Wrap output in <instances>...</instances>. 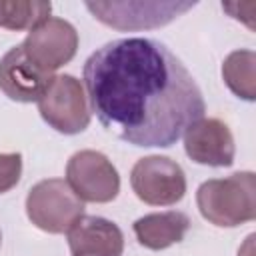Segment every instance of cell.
I'll list each match as a JSON object with an SVG mask.
<instances>
[{
	"mask_svg": "<svg viewBox=\"0 0 256 256\" xmlns=\"http://www.w3.org/2000/svg\"><path fill=\"white\" fill-rule=\"evenodd\" d=\"M188 228L190 218L178 210L146 214L132 226L138 244L148 250H164L172 244H178L180 240H184Z\"/></svg>",
	"mask_w": 256,
	"mask_h": 256,
	"instance_id": "12",
	"label": "cell"
},
{
	"mask_svg": "<svg viewBox=\"0 0 256 256\" xmlns=\"http://www.w3.org/2000/svg\"><path fill=\"white\" fill-rule=\"evenodd\" d=\"M196 2H160V0H128V2H86L90 14L102 24L130 32V30H150L160 28L182 16Z\"/></svg>",
	"mask_w": 256,
	"mask_h": 256,
	"instance_id": "4",
	"label": "cell"
},
{
	"mask_svg": "<svg viewBox=\"0 0 256 256\" xmlns=\"http://www.w3.org/2000/svg\"><path fill=\"white\" fill-rule=\"evenodd\" d=\"M0 244H2V234H0Z\"/></svg>",
	"mask_w": 256,
	"mask_h": 256,
	"instance_id": "17",
	"label": "cell"
},
{
	"mask_svg": "<svg viewBox=\"0 0 256 256\" xmlns=\"http://www.w3.org/2000/svg\"><path fill=\"white\" fill-rule=\"evenodd\" d=\"M72 256H122V230L102 216H82L66 232Z\"/></svg>",
	"mask_w": 256,
	"mask_h": 256,
	"instance_id": "11",
	"label": "cell"
},
{
	"mask_svg": "<svg viewBox=\"0 0 256 256\" xmlns=\"http://www.w3.org/2000/svg\"><path fill=\"white\" fill-rule=\"evenodd\" d=\"M134 194L150 206H172L186 194V174L168 156H144L130 172Z\"/></svg>",
	"mask_w": 256,
	"mask_h": 256,
	"instance_id": "6",
	"label": "cell"
},
{
	"mask_svg": "<svg viewBox=\"0 0 256 256\" xmlns=\"http://www.w3.org/2000/svg\"><path fill=\"white\" fill-rule=\"evenodd\" d=\"M238 256H254V234H250L244 242V246L238 250Z\"/></svg>",
	"mask_w": 256,
	"mask_h": 256,
	"instance_id": "16",
	"label": "cell"
},
{
	"mask_svg": "<svg viewBox=\"0 0 256 256\" xmlns=\"http://www.w3.org/2000/svg\"><path fill=\"white\" fill-rule=\"evenodd\" d=\"M22 176V154L6 152L0 154V194L12 190Z\"/></svg>",
	"mask_w": 256,
	"mask_h": 256,
	"instance_id": "15",
	"label": "cell"
},
{
	"mask_svg": "<svg viewBox=\"0 0 256 256\" xmlns=\"http://www.w3.org/2000/svg\"><path fill=\"white\" fill-rule=\"evenodd\" d=\"M52 4L42 0H0V28L32 30L50 18Z\"/></svg>",
	"mask_w": 256,
	"mask_h": 256,
	"instance_id": "14",
	"label": "cell"
},
{
	"mask_svg": "<svg viewBox=\"0 0 256 256\" xmlns=\"http://www.w3.org/2000/svg\"><path fill=\"white\" fill-rule=\"evenodd\" d=\"M26 214L42 232L66 234L84 216V202L64 178H46L28 190Z\"/></svg>",
	"mask_w": 256,
	"mask_h": 256,
	"instance_id": "3",
	"label": "cell"
},
{
	"mask_svg": "<svg viewBox=\"0 0 256 256\" xmlns=\"http://www.w3.org/2000/svg\"><path fill=\"white\" fill-rule=\"evenodd\" d=\"M52 78V74L32 64L22 44L10 48L0 58V90L14 102H38Z\"/></svg>",
	"mask_w": 256,
	"mask_h": 256,
	"instance_id": "10",
	"label": "cell"
},
{
	"mask_svg": "<svg viewBox=\"0 0 256 256\" xmlns=\"http://www.w3.org/2000/svg\"><path fill=\"white\" fill-rule=\"evenodd\" d=\"M22 48L32 64L52 74L76 56L78 32L68 20L50 16L28 32Z\"/></svg>",
	"mask_w": 256,
	"mask_h": 256,
	"instance_id": "8",
	"label": "cell"
},
{
	"mask_svg": "<svg viewBox=\"0 0 256 256\" xmlns=\"http://www.w3.org/2000/svg\"><path fill=\"white\" fill-rule=\"evenodd\" d=\"M66 182L82 202L106 204L120 192L116 166L98 150L74 152L66 164Z\"/></svg>",
	"mask_w": 256,
	"mask_h": 256,
	"instance_id": "7",
	"label": "cell"
},
{
	"mask_svg": "<svg viewBox=\"0 0 256 256\" xmlns=\"http://www.w3.org/2000/svg\"><path fill=\"white\" fill-rule=\"evenodd\" d=\"M222 78L232 94L252 102L256 98V52L248 48L230 52L222 62Z\"/></svg>",
	"mask_w": 256,
	"mask_h": 256,
	"instance_id": "13",
	"label": "cell"
},
{
	"mask_svg": "<svg viewBox=\"0 0 256 256\" xmlns=\"http://www.w3.org/2000/svg\"><path fill=\"white\" fill-rule=\"evenodd\" d=\"M100 124L132 146H172L204 116L188 68L158 40L120 38L88 56L82 70Z\"/></svg>",
	"mask_w": 256,
	"mask_h": 256,
	"instance_id": "1",
	"label": "cell"
},
{
	"mask_svg": "<svg viewBox=\"0 0 256 256\" xmlns=\"http://www.w3.org/2000/svg\"><path fill=\"white\" fill-rule=\"evenodd\" d=\"M196 204L204 220L220 228H234L256 218V176L236 172L212 178L198 186Z\"/></svg>",
	"mask_w": 256,
	"mask_h": 256,
	"instance_id": "2",
	"label": "cell"
},
{
	"mask_svg": "<svg viewBox=\"0 0 256 256\" xmlns=\"http://www.w3.org/2000/svg\"><path fill=\"white\" fill-rule=\"evenodd\" d=\"M42 120L60 134H80L90 124L84 86L70 74H58L38 100Z\"/></svg>",
	"mask_w": 256,
	"mask_h": 256,
	"instance_id": "5",
	"label": "cell"
},
{
	"mask_svg": "<svg viewBox=\"0 0 256 256\" xmlns=\"http://www.w3.org/2000/svg\"><path fill=\"white\" fill-rule=\"evenodd\" d=\"M184 150L190 160L204 166L224 168L234 162L236 146L234 136L226 122L220 118H200L186 128Z\"/></svg>",
	"mask_w": 256,
	"mask_h": 256,
	"instance_id": "9",
	"label": "cell"
}]
</instances>
